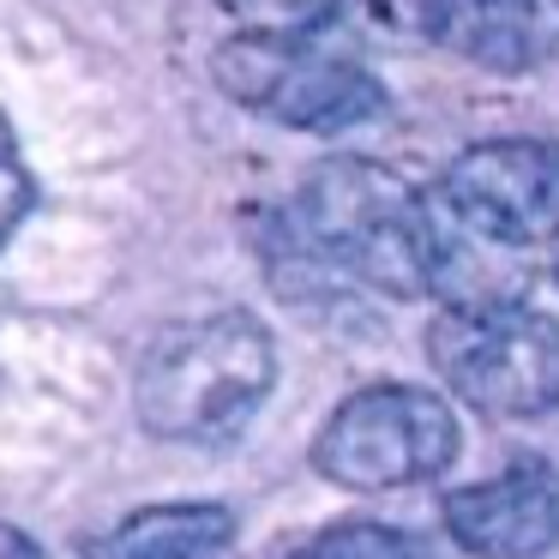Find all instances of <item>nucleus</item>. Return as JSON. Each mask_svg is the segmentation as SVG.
Returning <instances> with one entry per match:
<instances>
[{"label": "nucleus", "instance_id": "9", "mask_svg": "<svg viewBox=\"0 0 559 559\" xmlns=\"http://www.w3.org/2000/svg\"><path fill=\"white\" fill-rule=\"evenodd\" d=\"M235 542L229 506H205V499H181V506H145L109 523L103 535H85L79 554L85 559H217Z\"/></svg>", "mask_w": 559, "mask_h": 559}, {"label": "nucleus", "instance_id": "6", "mask_svg": "<svg viewBox=\"0 0 559 559\" xmlns=\"http://www.w3.org/2000/svg\"><path fill=\"white\" fill-rule=\"evenodd\" d=\"M445 205L487 241L559 235V145L554 139H487L445 175Z\"/></svg>", "mask_w": 559, "mask_h": 559}, {"label": "nucleus", "instance_id": "3", "mask_svg": "<svg viewBox=\"0 0 559 559\" xmlns=\"http://www.w3.org/2000/svg\"><path fill=\"white\" fill-rule=\"evenodd\" d=\"M211 79L229 103L265 115V121L301 127V133H343L385 109L379 79L355 67L349 55L319 49L313 31H301V37L241 31L211 55Z\"/></svg>", "mask_w": 559, "mask_h": 559}, {"label": "nucleus", "instance_id": "10", "mask_svg": "<svg viewBox=\"0 0 559 559\" xmlns=\"http://www.w3.org/2000/svg\"><path fill=\"white\" fill-rule=\"evenodd\" d=\"M289 559H427L421 542L391 523H373V518H349V523H331V530L307 535Z\"/></svg>", "mask_w": 559, "mask_h": 559}, {"label": "nucleus", "instance_id": "11", "mask_svg": "<svg viewBox=\"0 0 559 559\" xmlns=\"http://www.w3.org/2000/svg\"><path fill=\"white\" fill-rule=\"evenodd\" d=\"M217 7L241 19V31H271V37H301L337 13V0H217Z\"/></svg>", "mask_w": 559, "mask_h": 559}, {"label": "nucleus", "instance_id": "4", "mask_svg": "<svg viewBox=\"0 0 559 559\" xmlns=\"http://www.w3.org/2000/svg\"><path fill=\"white\" fill-rule=\"evenodd\" d=\"M463 433L445 397L415 385H367L331 409L313 439V469L355 493H391L451 469Z\"/></svg>", "mask_w": 559, "mask_h": 559}, {"label": "nucleus", "instance_id": "13", "mask_svg": "<svg viewBox=\"0 0 559 559\" xmlns=\"http://www.w3.org/2000/svg\"><path fill=\"white\" fill-rule=\"evenodd\" d=\"M0 559H43V547L31 542L25 530H13V523H0Z\"/></svg>", "mask_w": 559, "mask_h": 559}, {"label": "nucleus", "instance_id": "2", "mask_svg": "<svg viewBox=\"0 0 559 559\" xmlns=\"http://www.w3.org/2000/svg\"><path fill=\"white\" fill-rule=\"evenodd\" d=\"M277 349L253 313H205L169 325L139 361V421L175 445H217L241 433L271 397Z\"/></svg>", "mask_w": 559, "mask_h": 559}, {"label": "nucleus", "instance_id": "12", "mask_svg": "<svg viewBox=\"0 0 559 559\" xmlns=\"http://www.w3.org/2000/svg\"><path fill=\"white\" fill-rule=\"evenodd\" d=\"M31 199H37V187H31V169H25V157H19L13 127L0 115V247L13 241V229L25 223Z\"/></svg>", "mask_w": 559, "mask_h": 559}, {"label": "nucleus", "instance_id": "8", "mask_svg": "<svg viewBox=\"0 0 559 559\" xmlns=\"http://www.w3.org/2000/svg\"><path fill=\"white\" fill-rule=\"evenodd\" d=\"M421 25L487 73H535L559 55V0H421Z\"/></svg>", "mask_w": 559, "mask_h": 559}, {"label": "nucleus", "instance_id": "5", "mask_svg": "<svg viewBox=\"0 0 559 559\" xmlns=\"http://www.w3.org/2000/svg\"><path fill=\"white\" fill-rule=\"evenodd\" d=\"M427 355L481 415H547L559 403V325L535 307H451L427 331Z\"/></svg>", "mask_w": 559, "mask_h": 559}, {"label": "nucleus", "instance_id": "1", "mask_svg": "<svg viewBox=\"0 0 559 559\" xmlns=\"http://www.w3.org/2000/svg\"><path fill=\"white\" fill-rule=\"evenodd\" d=\"M295 235L307 253L355 283L385 295H427L445 271V235H439L427 199L403 175L361 157H337L301 187Z\"/></svg>", "mask_w": 559, "mask_h": 559}, {"label": "nucleus", "instance_id": "7", "mask_svg": "<svg viewBox=\"0 0 559 559\" xmlns=\"http://www.w3.org/2000/svg\"><path fill=\"white\" fill-rule=\"evenodd\" d=\"M445 530L475 559H535L559 547V469L518 463L493 481L457 487L445 499Z\"/></svg>", "mask_w": 559, "mask_h": 559}]
</instances>
